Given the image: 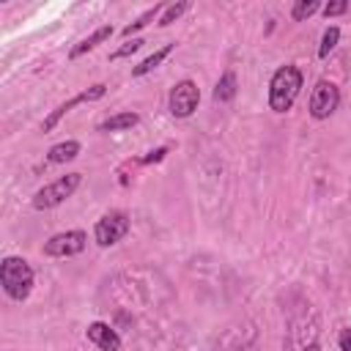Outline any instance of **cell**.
<instances>
[{
	"instance_id": "obj_6",
	"label": "cell",
	"mask_w": 351,
	"mask_h": 351,
	"mask_svg": "<svg viewBox=\"0 0 351 351\" xmlns=\"http://www.w3.org/2000/svg\"><path fill=\"white\" fill-rule=\"evenodd\" d=\"M197 101H200V90L192 80H181L173 85L170 90V99H167V107H170V115L176 118H189L195 110H197Z\"/></svg>"
},
{
	"instance_id": "obj_21",
	"label": "cell",
	"mask_w": 351,
	"mask_h": 351,
	"mask_svg": "<svg viewBox=\"0 0 351 351\" xmlns=\"http://www.w3.org/2000/svg\"><path fill=\"white\" fill-rule=\"evenodd\" d=\"M165 154H167V145H159V148L148 151V156H143V159H140V165H154V162H162V159H165Z\"/></svg>"
},
{
	"instance_id": "obj_12",
	"label": "cell",
	"mask_w": 351,
	"mask_h": 351,
	"mask_svg": "<svg viewBox=\"0 0 351 351\" xmlns=\"http://www.w3.org/2000/svg\"><path fill=\"white\" fill-rule=\"evenodd\" d=\"M236 90H239V82H236V74L228 69V71H222V77H219V82H217V88H214V101H219V104H225V101H233L236 99Z\"/></svg>"
},
{
	"instance_id": "obj_14",
	"label": "cell",
	"mask_w": 351,
	"mask_h": 351,
	"mask_svg": "<svg viewBox=\"0 0 351 351\" xmlns=\"http://www.w3.org/2000/svg\"><path fill=\"white\" fill-rule=\"evenodd\" d=\"M173 49H176V41H173V44H165V47H159L154 55H148L145 60H140V63L132 69V77H143V74L154 71V69H156V66H159V63H162V60H165V58H167Z\"/></svg>"
},
{
	"instance_id": "obj_19",
	"label": "cell",
	"mask_w": 351,
	"mask_h": 351,
	"mask_svg": "<svg viewBox=\"0 0 351 351\" xmlns=\"http://www.w3.org/2000/svg\"><path fill=\"white\" fill-rule=\"evenodd\" d=\"M145 41L143 38H126V44L123 47H118L112 55H110V60H121V58H126V55H132V52H137L140 47H143Z\"/></svg>"
},
{
	"instance_id": "obj_20",
	"label": "cell",
	"mask_w": 351,
	"mask_h": 351,
	"mask_svg": "<svg viewBox=\"0 0 351 351\" xmlns=\"http://www.w3.org/2000/svg\"><path fill=\"white\" fill-rule=\"evenodd\" d=\"M321 11H324V16H326V19H329V16H340V14H346V11H348V3H346V0H335V3H326Z\"/></svg>"
},
{
	"instance_id": "obj_7",
	"label": "cell",
	"mask_w": 351,
	"mask_h": 351,
	"mask_svg": "<svg viewBox=\"0 0 351 351\" xmlns=\"http://www.w3.org/2000/svg\"><path fill=\"white\" fill-rule=\"evenodd\" d=\"M337 104H340L337 85L329 82V80H318L315 88H313V93H310V115L315 121H324V118H329L337 110Z\"/></svg>"
},
{
	"instance_id": "obj_10",
	"label": "cell",
	"mask_w": 351,
	"mask_h": 351,
	"mask_svg": "<svg viewBox=\"0 0 351 351\" xmlns=\"http://www.w3.org/2000/svg\"><path fill=\"white\" fill-rule=\"evenodd\" d=\"M80 151H82V145H80L77 140H66V143H58V145H52V148L47 151V162H49V165H63V162L77 159Z\"/></svg>"
},
{
	"instance_id": "obj_3",
	"label": "cell",
	"mask_w": 351,
	"mask_h": 351,
	"mask_svg": "<svg viewBox=\"0 0 351 351\" xmlns=\"http://www.w3.org/2000/svg\"><path fill=\"white\" fill-rule=\"evenodd\" d=\"M80 181H82V173H66V176H60L58 181H52V184L41 186V189L33 195V208L47 211V208L60 206L66 197H71V195L77 192Z\"/></svg>"
},
{
	"instance_id": "obj_23",
	"label": "cell",
	"mask_w": 351,
	"mask_h": 351,
	"mask_svg": "<svg viewBox=\"0 0 351 351\" xmlns=\"http://www.w3.org/2000/svg\"><path fill=\"white\" fill-rule=\"evenodd\" d=\"M304 351H321V346H318V343H313V346H307Z\"/></svg>"
},
{
	"instance_id": "obj_18",
	"label": "cell",
	"mask_w": 351,
	"mask_h": 351,
	"mask_svg": "<svg viewBox=\"0 0 351 351\" xmlns=\"http://www.w3.org/2000/svg\"><path fill=\"white\" fill-rule=\"evenodd\" d=\"M186 8H189V3H186V0H181V3H170V5L165 8V14L159 16V25H162V27H167V25H170V22H176Z\"/></svg>"
},
{
	"instance_id": "obj_17",
	"label": "cell",
	"mask_w": 351,
	"mask_h": 351,
	"mask_svg": "<svg viewBox=\"0 0 351 351\" xmlns=\"http://www.w3.org/2000/svg\"><path fill=\"white\" fill-rule=\"evenodd\" d=\"M337 41H340V27H326L324 30V36H321V47H318V58H326L335 47H337Z\"/></svg>"
},
{
	"instance_id": "obj_5",
	"label": "cell",
	"mask_w": 351,
	"mask_h": 351,
	"mask_svg": "<svg viewBox=\"0 0 351 351\" xmlns=\"http://www.w3.org/2000/svg\"><path fill=\"white\" fill-rule=\"evenodd\" d=\"M85 244H88L85 230H63L44 241V255L47 258H71V255H80L85 250Z\"/></svg>"
},
{
	"instance_id": "obj_8",
	"label": "cell",
	"mask_w": 351,
	"mask_h": 351,
	"mask_svg": "<svg viewBox=\"0 0 351 351\" xmlns=\"http://www.w3.org/2000/svg\"><path fill=\"white\" fill-rule=\"evenodd\" d=\"M85 337H88V343H93V346L101 348V351H121V337H118V332H115L110 324H104V321L88 324Z\"/></svg>"
},
{
	"instance_id": "obj_16",
	"label": "cell",
	"mask_w": 351,
	"mask_h": 351,
	"mask_svg": "<svg viewBox=\"0 0 351 351\" xmlns=\"http://www.w3.org/2000/svg\"><path fill=\"white\" fill-rule=\"evenodd\" d=\"M318 8H324L318 0H296L293 8H291V19H293V22H304V19L313 16Z\"/></svg>"
},
{
	"instance_id": "obj_15",
	"label": "cell",
	"mask_w": 351,
	"mask_h": 351,
	"mask_svg": "<svg viewBox=\"0 0 351 351\" xmlns=\"http://www.w3.org/2000/svg\"><path fill=\"white\" fill-rule=\"evenodd\" d=\"M162 8H167V5H162V3H156L154 8H148V11H143V14H140V16H137V19L132 22V25H126V27L121 30V36H123V38H134V33H137V30H143V27H145L148 22H154V19H156V14H159Z\"/></svg>"
},
{
	"instance_id": "obj_2",
	"label": "cell",
	"mask_w": 351,
	"mask_h": 351,
	"mask_svg": "<svg viewBox=\"0 0 351 351\" xmlns=\"http://www.w3.org/2000/svg\"><path fill=\"white\" fill-rule=\"evenodd\" d=\"M33 269L25 258H16V255H8L3 258L0 263V282H3V291L14 299V302H25L33 291Z\"/></svg>"
},
{
	"instance_id": "obj_4",
	"label": "cell",
	"mask_w": 351,
	"mask_h": 351,
	"mask_svg": "<svg viewBox=\"0 0 351 351\" xmlns=\"http://www.w3.org/2000/svg\"><path fill=\"white\" fill-rule=\"evenodd\" d=\"M126 233H129V214L121 211V208L107 211V214L96 222V228H93V239H96L99 247H112V244H118Z\"/></svg>"
},
{
	"instance_id": "obj_1",
	"label": "cell",
	"mask_w": 351,
	"mask_h": 351,
	"mask_svg": "<svg viewBox=\"0 0 351 351\" xmlns=\"http://www.w3.org/2000/svg\"><path fill=\"white\" fill-rule=\"evenodd\" d=\"M302 90V71L296 66H280L269 82V107L274 112H288Z\"/></svg>"
},
{
	"instance_id": "obj_9",
	"label": "cell",
	"mask_w": 351,
	"mask_h": 351,
	"mask_svg": "<svg viewBox=\"0 0 351 351\" xmlns=\"http://www.w3.org/2000/svg\"><path fill=\"white\" fill-rule=\"evenodd\" d=\"M110 36H112V27H110V25H101V27H99V30H93L88 38H82L80 44H74V47H71V52H69V58H71V60H77L80 55H85V52H90V49H96V47H99L101 41H107Z\"/></svg>"
},
{
	"instance_id": "obj_11",
	"label": "cell",
	"mask_w": 351,
	"mask_h": 351,
	"mask_svg": "<svg viewBox=\"0 0 351 351\" xmlns=\"http://www.w3.org/2000/svg\"><path fill=\"white\" fill-rule=\"evenodd\" d=\"M137 123H140V115L132 112V110H126V112L110 115V118L101 121L96 129H99V132H121V129H132V126H137Z\"/></svg>"
},
{
	"instance_id": "obj_22",
	"label": "cell",
	"mask_w": 351,
	"mask_h": 351,
	"mask_svg": "<svg viewBox=\"0 0 351 351\" xmlns=\"http://www.w3.org/2000/svg\"><path fill=\"white\" fill-rule=\"evenodd\" d=\"M337 343H340V351H351V329H343Z\"/></svg>"
},
{
	"instance_id": "obj_13",
	"label": "cell",
	"mask_w": 351,
	"mask_h": 351,
	"mask_svg": "<svg viewBox=\"0 0 351 351\" xmlns=\"http://www.w3.org/2000/svg\"><path fill=\"white\" fill-rule=\"evenodd\" d=\"M82 101H88V96H85V90H82V93H77V96H71L69 101H63V104H58V107H55V110H52V112H49V115L44 118V123H41V129H44V132H52V129L58 126V121H60V118H63V115H66V112H69L71 107H77V104H82Z\"/></svg>"
}]
</instances>
